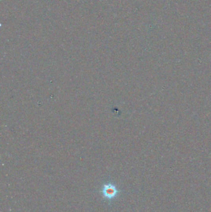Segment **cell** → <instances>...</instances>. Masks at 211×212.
Wrapping results in <instances>:
<instances>
[{
  "label": "cell",
  "instance_id": "cell-1",
  "mask_svg": "<svg viewBox=\"0 0 211 212\" xmlns=\"http://www.w3.org/2000/svg\"><path fill=\"white\" fill-rule=\"evenodd\" d=\"M103 193L106 197L112 198V197L115 195V194H116V191L115 188L113 186L108 185L107 187H105V188H104Z\"/></svg>",
  "mask_w": 211,
  "mask_h": 212
}]
</instances>
